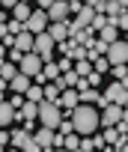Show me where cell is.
Listing matches in <instances>:
<instances>
[{
  "instance_id": "484cf974",
  "label": "cell",
  "mask_w": 128,
  "mask_h": 152,
  "mask_svg": "<svg viewBox=\"0 0 128 152\" xmlns=\"http://www.w3.org/2000/svg\"><path fill=\"white\" fill-rule=\"evenodd\" d=\"M21 149H24V152H42V149L36 146V140H33V137H27V140L21 143Z\"/></svg>"
},
{
  "instance_id": "ab89813d",
  "label": "cell",
  "mask_w": 128,
  "mask_h": 152,
  "mask_svg": "<svg viewBox=\"0 0 128 152\" xmlns=\"http://www.w3.org/2000/svg\"><path fill=\"white\" fill-rule=\"evenodd\" d=\"M0 152H3V149H0Z\"/></svg>"
},
{
  "instance_id": "74e56055",
  "label": "cell",
  "mask_w": 128,
  "mask_h": 152,
  "mask_svg": "<svg viewBox=\"0 0 128 152\" xmlns=\"http://www.w3.org/2000/svg\"><path fill=\"white\" fill-rule=\"evenodd\" d=\"M66 3H72V0H66Z\"/></svg>"
},
{
  "instance_id": "60d3db41",
  "label": "cell",
  "mask_w": 128,
  "mask_h": 152,
  "mask_svg": "<svg viewBox=\"0 0 128 152\" xmlns=\"http://www.w3.org/2000/svg\"><path fill=\"white\" fill-rule=\"evenodd\" d=\"M92 152H95V149H92Z\"/></svg>"
},
{
  "instance_id": "7402d4cb",
  "label": "cell",
  "mask_w": 128,
  "mask_h": 152,
  "mask_svg": "<svg viewBox=\"0 0 128 152\" xmlns=\"http://www.w3.org/2000/svg\"><path fill=\"white\" fill-rule=\"evenodd\" d=\"M36 104H39V102H27V99H24V104L18 107L21 116H24V119H33V116H36Z\"/></svg>"
},
{
  "instance_id": "d4e9b609",
  "label": "cell",
  "mask_w": 128,
  "mask_h": 152,
  "mask_svg": "<svg viewBox=\"0 0 128 152\" xmlns=\"http://www.w3.org/2000/svg\"><path fill=\"white\" fill-rule=\"evenodd\" d=\"M119 137H122V134H119L116 128H104V143H116Z\"/></svg>"
},
{
  "instance_id": "7c38bea8",
  "label": "cell",
  "mask_w": 128,
  "mask_h": 152,
  "mask_svg": "<svg viewBox=\"0 0 128 152\" xmlns=\"http://www.w3.org/2000/svg\"><path fill=\"white\" fill-rule=\"evenodd\" d=\"M33 140H36V146L42 149V152H51V146H54V128H39L36 134H33Z\"/></svg>"
},
{
  "instance_id": "603a6c76",
  "label": "cell",
  "mask_w": 128,
  "mask_h": 152,
  "mask_svg": "<svg viewBox=\"0 0 128 152\" xmlns=\"http://www.w3.org/2000/svg\"><path fill=\"white\" fill-rule=\"evenodd\" d=\"M27 137H30L27 131H12V134H9V140H12V146H15V149H21V143H24Z\"/></svg>"
},
{
  "instance_id": "8992f818",
  "label": "cell",
  "mask_w": 128,
  "mask_h": 152,
  "mask_svg": "<svg viewBox=\"0 0 128 152\" xmlns=\"http://www.w3.org/2000/svg\"><path fill=\"white\" fill-rule=\"evenodd\" d=\"M48 24H51V21H48L45 9H33V12H30V18L24 21V30L36 36V33H45V27H48Z\"/></svg>"
},
{
  "instance_id": "d6986e66",
  "label": "cell",
  "mask_w": 128,
  "mask_h": 152,
  "mask_svg": "<svg viewBox=\"0 0 128 152\" xmlns=\"http://www.w3.org/2000/svg\"><path fill=\"white\" fill-rule=\"evenodd\" d=\"M15 75H18V66L15 63H0V78H3V81H12Z\"/></svg>"
},
{
  "instance_id": "44dd1931",
  "label": "cell",
  "mask_w": 128,
  "mask_h": 152,
  "mask_svg": "<svg viewBox=\"0 0 128 152\" xmlns=\"http://www.w3.org/2000/svg\"><path fill=\"white\" fill-rule=\"evenodd\" d=\"M72 72L78 75V78H87V75L92 72V63H89V60H78V66H75Z\"/></svg>"
},
{
  "instance_id": "ba28073f",
  "label": "cell",
  "mask_w": 128,
  "mask_h": 152,
  "mask_svg": "<svg viewBox=\"0 0 128 152\" xmlns=\"http://www.w3.org/2000/svg\"><path fill=\"white\" fill-rule=\"evenodd\" d=\"M122 116H125V107L107 104V107H104V113H98V125H104V128H113V125H116Z\"/></svg>"
},
{
  "instance_id": "d6a6232c",
  "label": "cell",
  "mask_w": 128,
  "mask_h": 152,
  "mask_svg": "<svg viewBox=\"0 0 128 152\" xmlns=\"http://www.w3.org/2000/svg\"><path fill=\"white\" fill-rule=\"evenodd\" d=\"M57 69H60V72H69V69H72V60H69V57H66V60H60Z\"/></svg>"
},
{
  "instance_id": "2e32d148",
  "label": "cell",
  "mask_w": 128,
  "mask_h": 152,
  "mask_svg": "<svg viewBox=\"0 0 128 152\" xmlns=\"http://www.w3.org/2000/svg\"><path fill=\"white\" fill-rule=\"evenodd\" d=\"M12 122H15L12 104H9V102H0V128H3V125H12Z\"/></svg>"
},
{
  "instance_id": "8fae6325",
  "label": "cell",
  "mask_w": 128,
  "mask_h": 152,
  "mask_svg": "<svg viewBox=\"0 0 128 152\" xmlns=\"http://www.w3.org/2000/svg\"><path fill=\"white\" fill-rule=\"evenodd\" d=\"M78 104H92V107H104V102H101V93H98L95 87H84V90H78Z\"/></svg>"
},
{
  "instance_id": "ffe728a7",
  "label": "cell",
  "mask_w": 128,
  "mask_h": 152,
  "mask_svg": "<svg viewBox=\"0 0 128 152\" xmlns=\"http://www.w3.org/2000/svg\"><path fill=\"white\" fill-rule=\"evenodd\" d=\"M24 99L27 102H42V84H30L27 93H24Z\"/></svg>"
},
{
  "instance_id": "7a4b0ae2",
  "label": "cell",
  "mask_w": 128,
  "mask_h": 152,
  "mask_svg": "<svg viewBox=\"0 0 128 152\" xmlns=\"http://www.w3.org/2000/svg\"><path fill=\"white\" fill-rule=\"evenodd\" d=\"M36 116H39V122H42L45 128H57L60 119H63V110H60L54 102H39V104H36Z\"/></svg>"
},
{
  "instance_id": "6da1fadb",
  "label": "cell",
  "mask_w": 128,
  "mask_h": 152,
  "mask_svg": "<svg viewBox=\"0 0 128 152\" xmlns=\"http://www.w3.org/2000/svg\"><path fill=\"white\" fill-rule=\"evenodd\" d=\"M72 131L75 134H81V137H89V134H95L101 125H98V110L92 107V104H75L72 107Z\"/></svg>"
},
{
  "instance_id": "5b68a950",
  "label": "cell",
  "mask_w": 128,
  "mask_h": 152,
  "mask_svg": "<svg viewBox=\"0 0 128 152\" xmlns=\"http://www.w3.org/2000/svg\"><path fill=\"white\" fill-rule=\"evenodd\" d=\"M104 54H107L104 60H107L110 66H125V60H128V45H125L122 39H116V42H110V45H107V51H104Z\"/></svg>"
},
{
  "instance_id": "9a60e30c",
  "label": "cell",
  "mask_w": 128,
  "mask_h": 152,
  "mask_svg": "<svg viewBox=\"0 0 128 152\" xmlns=\"http://www.w3.org/2000/svg\"><path fill=\"white\" fill-rule=\"evenodd\" d=\"M30 84H33V78H27V75H21V72H18L15 78L9 81V87H12V93H15V96H24Z\"/></svg>"
},
{
  "instance_id": "f1b7e54d",
  "label": "cell",
  "mask_w": 128,
  "mask_h": 152,
  "mask_svg": "<svg viewBox=\"0 0 128 152\" xmlns=\"http://www.w3.org/2000/svg\"><path fill=\"white\" fill-rule=\"evenodd\" d=\"M87 84H89V87H98V84H101V75H98V72H89V75H87Z\"/></svg>"
},
{
  "instance_id": "ac0fdd59",
  "label": "cell",
  "mask_w": 128,
  "mask_h": 152,
  "mask_svg": "<svg viewBox=\"0 0 128 152\" xmlns=\"http://www.w3.org/2000/svg\"><path fill=\"white\" fill-rule=\"evenodd\" d=\"M98 36H101L98 42H104V45H110V42H116V27H113V24H104V27L98 30Z\"/></svg>"
},
{
  "instance_id": "d590c367",
  "label": "cell",
  "mask_w": 128,
  "mask_h": 152,
  "mask_svg": "<svg viewBox=\"0 0 128 152\" xmlns=\"http://www.w3.org/2000/svg\"><path fill=\"white\" fill-rule=\"evenodd\" d=\"M116 6H119V9H125V6H128V0H116Z\"/></svg>"
},
{
  "instance_id": "836d02e7",
  "label": "cell",
  "mask_w": 128,
  "mask_h": 152,
  "mask_svg": "<svg viewBox=\"0 0 128 152\" xmlns=\"http://www.w3.org/2000/svg\"><path fill=\"white\" fill-rule=\"evenodd\" d=\"M15 3H18V0H0V6H9V9H12Z\"/></svg>"
},
{
  "instance_id": "f35d334b",
  "label": "cell",
  "mask_w": 128,
  "mask_h": 152,
  "mask_svg": "<svg viewBox=\"0 0 128 152\" xmlns=\"http://www.w3.org/2000/svg\"><path fill=\"white\" fill-rule=\"evenodd\" d=\"M104 152H110V149H104Z\"/></svg>"
},
{
  "instance_id": "5bb4252c",
  "label": "cell",
  "mask_w": 128,
  "mask_h": 152,
  "mask_svg": "<svg viewBox=\"0 0 128 152\" xmlns=\"http://www.w3.org/2000/svg\"><path fill=\"white\" fill-rule=\"evenodd\" d=\"M12 48H18L21 54H30V51H33V33H27V30L15 33V42H12Z\"/></svg>"
},
{
  "instance_id": "cb8c5ba5",
  "label": "cell",
  "mask_w": 128,
  "mask_h": 152,
  "mask_svg": "<svg viewBox=\"0 0 128 152\" xmlns=\"http://www.w3.org/2000/svg\"><path fill=\"white\" fill-rule=\"evenodd\" d=\"M113 78H116L119 84H125V81H128V72H125V66H113Z\"/></svg>"
},
{
  "instance_id": "277c9868",
  "label": "cell",
  "mask_w": 128,
  "mask_h": 152,
  "mask_svg": "<svg viewBox=\"0 0 128 152\" xmlns=\"http://www.w3.org/2000/svg\"><path fill=\"white\" fill-rule=\"evenodd\" d=\"M33 54H36L42 63H48L51 54H54V39H51L48 33H36V36H33Z\"/></svg>"
},
{
  "instance_id": "52a82bcc",
  "label": "cell",
  "mask_w": 128,
  "mask_h": 152,
  "mask_svg": "<svg viewBox=\"0 0 128 152\" xmlns=\"http://www.w3.org/2000/svg\"><path fill=\"white\" fill-rule=\"evenodd\" d=\"M39 69H42V60L30 51V54H21V60H18V72L21 75H27V78H33V75H39Z\"/></svg>"
},
{
  "instance_id": "4316f807",
  "label": "cell",
  "mask_w": 128,
  "mask_h": 152,
  "mask_svg": "<svg viewBox=\"0 0 128 152\" xmlns=\"http://www.w3.org/2000/svg\"><path fill=\"white\" fill-rule=\"evenodd\" d=\"M21 30H24V24H21V21H9V24H6V33H12V36H15V33H21Z\"/></svg>"
},
{
  "instance_id": "9c48e42d",
  "label": "cell",
  "mask_w": 128,
  "mask_h": 152,
  "mask_svg": "<svg viewBox=\"0 0 128 152\" xmlns=\"http://www.w3.org/2000/svg\"><path fill=\"white\" fill-rule=\"evenodd\" d=\"M45 33L54 39V45L66 42V39H69V21H51V24L45 27Z\"/></svg>"
},
{
  "instance_id": "83f0119b",
  "label": "cell",
  "mask_w": 128,
  "mask_h": 152,
  "mask_svg": "<svg viewBox=\"0 0 128 152\" xmlns=\"http://www.w3.org/2000/svg\"><path fill=\"white\" fill-rule=\"evenodd\" d=\"M92 63H95V72H98V75H101V72H107V66H110V63H107L104 57H95Z\"/></svg>"
},
{
  "instance_id": "30bf717a",
  "label": "cell",
  "mask_w": 128,
  "mask_h": 152,
  "mask_svg": "<svg viewBox=\"0 0 128 152\" xmlns=\"http://www.w3.org/2000/svg\"><path fill=\"white\" fill-rule=\"evenodd\" d=\"M48 21H69V3L66 0H54V3L45 9Z\"/></svg>"
},
{
  "instance_id": "1f68e13d",
  "label": "cell",
  "mask_w": 128,
  "mask_h": 152,
  "mask_svg": "<svg viewBox=\"0 0 128 152\" xmlns=\"http://www.w3.org/2000/svg\"><path fill=\"white\" fill-rule=\"evenodd\" d=\"M84 6H89V9H95V12H101V0H84Z\"/></svg>"
},
{
  "instance_id": "e575fe53",
  "label": "cell",
  "mask_w": 128,
  "mask_h": 152,
  "mask_svg": "<svg viewBox=\"0 0 128 152\" xmlns=\"http://www.w3.org/2000/svg\"><path fill=\"white\" fill-rule=\"evenodd\" d=\"M36 3H39V6H42V9H48V6H51V3H54V0H36Z\"/></svg>"
},
{
  "instance_id": "8d00e7d4",
  "label": "cell",
  "mask_w": 128,
  "mask_h": 152,
  "mask_svg": "<svg viewBox=\"0 0 128 152\" xmlns=\"http://www.w3.org/2000/svg\"><path fill=\"white\" fill-rule=\"evenodd\" d=\"M51 152H69V149H51Z\"/></svg>"
},
{
  "instance_id": "4fadbf2b",
  "label": "cell",
  "mask_w": 128,
  "mask_h": 152,
  "mask_svg": "<svg viewBox=\"0 0 128 152\" xmlns=\"http://www.w3.org/2000/svg\"><path fill=\"white\" fill-rule=\"evenodd\" d=\"M57 107H66V110H72L75 104H78V90L75 87H69V90H60V96H57V102H54Z\"/></svg>"
},
{
  "instance_id": "e0dca14e",
  "label": "cell",
  "mask_w": 128,
  "mask_h": 152,
  "mask_svg": "<svg viewBox=\"0 0 128 152\" xmlns=\"http://www.w3.org/2000/svg\"><path fill=\"white\" fill-rule=\"evenodd\" d=\"M30 12H33V9H30V6H24L21 0H18V3L12 6V21H21V24H24V21L30 18Z\"/></svg>"
},
{
  "instance_id": "f546056e",
  "label": "cell",
  "mask_w": 128,
  "mask_h": 152,
  "mask_svg": "<svg viewBox=\"0 0 128 152\" xmlns=\"http://www.w3.org/2000/svg\"><path fill=\"white\" fill-rule=\"evenodd\" d=\"M89 140H92V149H104V137L101 134H89Z\"/></svg>"
},
{
  "instance_id": "4dcf8cb0",
  "label": "cell",
  "mask_w": 128,
  "mask_h": 152,
  "mask_svg": "<svg viewBox=\"0 0 128 152\" xmlns=\"http://www.w3.org/2000/svg\"><path fill=\"white\" fill-rule=\"evenodd\" d=\"M9 104H12V110H18V107L24 104V96H12V99H9Z\"/></svg>"
},
{
  "instance_id": "3957f363",
  "label": "cell",
  "mask_w": 128,
  "mask_h": 152,
  "mask_svg": "<svg viewBox=\"0 0 128 152\" xmlns=\"http://www.w3.org/2000/svg\"><path fill=\"white\" fill-rule=\"evenodd\" d=\"M101 102H104V107L107 104H116V107H125V102H128V90H125V84H119V81H113L104 93H101Z\"/></svg>"
}]
</instances>
